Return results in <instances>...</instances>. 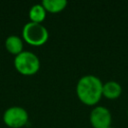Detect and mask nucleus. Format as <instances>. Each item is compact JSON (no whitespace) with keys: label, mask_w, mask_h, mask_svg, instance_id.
<instances>
[{"label":"nucleus","mask_w":128,"mask_h":128,"mask_svg":"<svg viewBox=\"0 0 128 128\" xmlns=\"http://www.w3.org/2000/svg\"><path fill=\"white\" fill-rule=\"evenodd\" d=\"M103 83L95 75H85L81 77L76 85V93L78 98L87 105L96 104L102 95Z\"/></svg>","instance_id":"f257e3e1"},{"label":"nucleus","mask_w":128,"mask_h":128,"mask_svg":"<svg viewBox=\"0 0 128 128\" xmlns=\"http://www.w3.org/2000/svg\"><path fill=\"white\" fill-rule=\"evenodd\" d=\"M22 35L27 43L34 46L43 45L49 37L48 30L45 26H43L41 23H35L31 21L24 25Z\"/></svg>","instance_id":"f03ea898"},{"label":"nucleus","mask_w":128,"mask_h":128,"mask_svg":"<svg viewBox=\"0 0 128 128\" xmlns=\"http://www.w3.org/2000/svg\"><path fill=\"white\" fill-rule=\"evenodd\" d=\"M14 65L17 71L23 75H33L40 68L39 58L30 51H22L16 55Z\"/></svg>","instance_id":"7ed1b4c3"},{"label":"nucleus","mask_w":128,"mask_h":128,"mask_svg":"<svg viewBox=\"0 0 128 128\" xmlns=\"http://www.w3.org/2000/svg\"><path fill=\"white\" fill-rule=\"evenodd\" d=\"M3 120L4 123L11 128H20L27 123L28 113L22 107L13 106L4 112Z\"/></svg>","instance_id":"20e7f679"},{"label":"nucleus","mask_w":128,"mask_h":128,"mask_svg":"<svg viewBox=\"0 0 128 128\" xmlns=\"http://www.w3.org/2000/svg\"><path fill=\"white\" fill-rule=\"evenodd\" d=\"M112 116L104 106H96L90 113V122L94 128H108L111 126Z\"/></svg>","instance_id":"39448f33"},{"label":"nucleus","mask_w":128,"mask_h":128,"mask_svg":"<svg viewBox=\"0 0 128 128\" xmlns=\"http://www.w3.org/2000/svg\"><path fill=\"white\" fill-rule=\"evenodd\" d=\"M122 92V87L117 81H107L103 84L102 95L108 99H116L120 96Z\"/></svg>","instance_id":"423d86ee"},{"label":"nucleus","mask_w":128,"mask_h":128,"mask_svg":"<svg viewBox=\"0 0 128 128\" xmlns=\"http://www.w3.org/2000/svg\"><path fill=\"white\" fill-rule=\"evenodd\" d=\"M5 47L10 53L18 55L22 52L23 42L20 39V37H18L16 35H11V36L7 37V39L5 41Z\"/></svg>","instance_id":"0eeeda50"},{"label":"nucleus","mask_w":128,"mask_h":128,"mask_svg":"<svg viewBox=\"0 0 128 128\" xmlns=\"http://www.w3.org/2000/svg\"><path fill=\"white\" fill-rule=\"evenodd\" d=\"M42 6L45 8L46 11L51 13H57L62 11L67 6L66 0H43Z\"/></svg>","instance_id":"6e6552de"},{"label":"nucleus","mask_w":128,"mask_h":128,"mask_svg":"<svg viewBox=\"0 0 128 128\" xmlns=\"http://www.w3.org/2000/svg\"><path fill=\"white\" fill-rule=\"evenodd\" d=\"M29 17L31 22L41 23L46 17V10L42 4H35L29 10Z\"/></svg>","instance_id":"1a4fd4ad"},{"label":"nucleus","mask_w":128,"mask_h":128,"mask_svg":"<svg viewBox=\"0 0 128 128\" xmlns=\"http://www.w3.org/2000/svg\"><path fill=\"white\" fill-rule=\"evenodd\" d=\"M108 128H114V127H112V126H109V127H108Z\"/></svg>","instance_id":"9d476101"},{"label":"nucleus","mask_w":128,"mask_h":128,"mask_svg":"<svg viewBox=\"0 0 128 128\" xmlns=\"http://www.w3.org/2000/svg\"><path fill=\"white\" fill-rule=\"evenodd\" d=\"M127 114H128V112H127Z\"/></svg>","instance_id":"9b49d317"}]
</instances>
